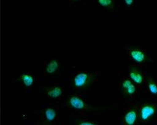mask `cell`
<instances>
[{"label": "cell", "instance_id": "cell-1", "mask_svg": "<svg viewBox=\"0 0 157 125\" xmlns=\"http://www.w3.org/2000/svg\"><path fill=\"white\" fill-rule=\"evenodd\" d=\"M97 74L85 72H81L77 74L71 82L72 87L78 90H83L90 88L95 81Z\"/></svg>", "mask_w": 157, "mask_h": 125}, {"label": "cell", "instance_id": "cell-2", "mask_svg": "<svg viewBox=\"0 0 157 125\" xmlns=\"http://www.w3.org/2000/svg\"><path fill=\"white\" fill-rule=\"evenodd\" d=\"M157 112V105L146 102L142 105L138 110V119L142 123H147L151 120Z\"/></svg>", "mask_w": 157, "mask_h": 125}, {"label": "cell", "instance_id": "cell-3", "mask_svg": "<svg viewBox=\"0 0 157 125\" xmlns=\"http://www.w3.org/2000/svg\"><path fill=\"white\" fill-rule=\"evenodd\" d=\"M128 52L136 63L144 64L151 61L146 53L138 46H130L128 48Z\"/></svg>", "mask_w": 157, "mask_h": 125}, {"label": "cell", "instance_id": "cell-4", "mask_svg": "<svg viewBox=\"0 0 157 125\" xmlns=\"http://www.w3.org/2000/svg\"><path fill=\"white\" fill-rule=\"evenodd\" d=\"M67 105L71 107V108L76 110H90V111H95V110H100L99 108H96V107L91 106L86 104L83 99L75 95L71 96L68 99Z\"/></svg>", "mask_w": 157, "mask_h": 125}, {"label": "cell", "instance_id": "cell-5", "mask_svg": "<svg viewBox=\"0 0 157 125\" xmlns=\"http://www.w3.org/2000/svg\"><path fill=\"white\" fill-rule=\"evenodd\" d=\"M121 92L124 97H131L136 92V86L130 79L126 78L121 84Z\"/></svg>", "mask_w": 157, "mask_h": 125}, {"label": "cell", "instance_id": "cell-6", "mask_svg": "<svg viewBox=\"0 0 157 125\" xmlns=\"http://www.w3.org/2000/svg\"><path fill=\"white\" fill-rule=\"evenodd\" d=\"M128 74L130 80L136 85L143 84L144 82V76L142 71L138 67L134 65L130 66L128 69Z\"/></svg>", "mask_w": 157, "mask_h": 125}, {"label": "cell", "instance_id": "cell-7", "mask_svg": "<svg viewBox=\"0 0 157 125\" xmlns=\"http://www.w3.org/2000/svg\"><path fill=\"white\" fill-rule=\"evenodd\" d=\"M138 119V106H135L128 110L123 118L124 125H135Z\"/></svg>", "mask_w": 157, "mask_h": 125}, {"label": "cell", "instance_id": "cell-8", "mask_svg": "<svg viewBox=\"0 0 157 125\" xmlns=\"http://www.w3.org/2000/svg\"><path fill=\"white\" fill-rule=\"evenodd\" d=\"M44 91L45 94L47 95L48 97L52 98H57L61 96L63 93V88L59 86H48L44 87Z\"/></svg>", "mask_w": 157, "mask_h": 125}, {"label": "cell", "instance_id": "cell-9", "mask_svg": "<svg viewBox=\"0 0 157 125\" xmlns=\"http://www.w3.org/2000/svg\"><path fill=\"white\" fill-rule=\"evenodd\" d=\"M60 65L57 60H52L45 67V72L48 75H55L58 74L60 70Z\"/></svg>", "mask_w": 157, "mask_h": 125}, {"label": "cell", "instance_id": "cell-10", "mask_svg": "<svg viewBox=\"0 0 157 125\" xmlns=\"http://www.w3.org/2000/svg\"><path fill=\"white\" fill-rule=\"evenodd\" d=\"M16 81H19L22 83L24 86L26 88L32 86L34 83L35 78L33 75L28 73H23L20 75V76L17 78Z\"/></svg>", "mask_w": 157, "mask_h": 125}, {"label": "cell", "instance_id": "cell-11", "mask_svg": "<svg viewBox=\"0 0 157 125\" xmlns=\"http://www.w3.org/2000/svg\"><path fill=\"white\" fill-rule=\"evenodd\" d=\"M147 80L148 88L150 93L152 95L157 96V84L156 83V82L150 76L147 77V80Z\"/></svg>", "mask_w": 157, "mask_h": 125}, {"label": "cell", "instance_id": "cell-12", "mask_svg": "<svg viewBox=\"0 0 157 125\" xmlns=\"http://www.w3.org/2000/svg\"><path fill=\"white\" fill-rule=\"evenodd\" d=\"M44 115L45 116L46 120L47 121L48 123H51L55 119V118L56 116V112L54 108H48L44 110Z\"/></svg>", "mask_w": 157, "mask_h": 125}, {"label": "cell", "instance_id": "cell-13", "mask_svg": "<svg viewBox=\"0 0 157 125\" xmlns=\"http://www.w3.org/2000/svg\"><path fill=\"white\" fill-rule=\"evenodd\" d=\"M98 3L103 8L112 9L114 8V3L113 0H98Z\"/></svg>", "mask_w": 157, "mask_h": 125}, {"label": "cell", "instance_id": "cell-14", "mask_svg": "<svg viewBox=\"0 0 157 125\" xmlns=\"http://www.w3.org/2000/svg\"><path fill=\"white\" fill-rule=\"evenodd\" d=\"M77 125H98L94 123L90 122V121L79 120L77 121Z\"/></svg>", "mask_w": 157, "mask_h": 125}, {"label": "cell", "instance_id": "cell-15", "mask_svg": "<svg viewBox=\"0 0 157 125\" xmlns=\"http://www.w3.org/2000/svg\"><path fill=\"white\" fill-rule=\"evenodd\" d=\"M134 0H124V2L127 6H131L134 3Z\"/></svg>", "mask_w": 157, "mask_h": 125}, {"label": "cell", "instance_id": "cell-16", "mask_svg": "<svg viewBox=\"0 0 157 125\" xmlns=\"http://www.w3.org/2000/svg\"><path fill=\"white\" fill-rule=\"evenodd\" d=\"M71 1H77V0H71Z\"/></svg>", "mask_w": 157, "mask_h": 125}]
</instances>
